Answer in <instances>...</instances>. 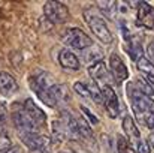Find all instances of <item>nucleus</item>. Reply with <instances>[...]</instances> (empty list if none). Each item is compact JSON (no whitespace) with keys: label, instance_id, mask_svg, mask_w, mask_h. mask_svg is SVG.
I'll return each instance as SVG.
<instances>
[{"label":"nucleus","instance_id":"cd10ccee","mask_svg":"<svg viewBox=\"0 0 154 153\" xmlns=\"http://www.w3.org/2000/svg\"><path fill=\"white\" fill-rule=\"evenodd\" d=\"M147 56H148V60L154 65V39H151L147 45Z\"/></svg>","mask_w":154,"mask_h":153},{"label":"nucleus","instance_id":"393cba45","mask_svg":"<svg viewBox=\"0 0 154 153\" xmlns=\"http://www.w3.org/2000/svg\"><path fill=\"white\" fill-rule=\"evenodd\" d=\"M118 153H136L133 150V147L127 143L126 138L118 137Z\"/></svg>","mask_w":154,"mask_h":153},{"label":"nucleus","instance_id":"72a5a7b5","mask_svg":"<svg viewBox=\"0 0 154 153\" xmlns=\"http://www.w3.org/2000/svg\"><path fill=\"white\" fill-rule=\"evenodd\" d=\"M63 153H72V152H63Z\"/></svg>","mask_w":154,"mask_h":153},{"label":"nucleus","instance_id":"423d86ee","mask_svg":"<svg viewBox=\"0 0 154 153\" xmlns=\"http://www.w3.org/2000/svg\"><path fill=\"white\" fill-rule=\"evenodd\" d=\"M44 15L57 24H61L64 21H67L69 18V9L66 8V5L55 2V0H50L44 5Z\"/></svg>","mask_w":154,"mask_h":153},{"label":"nucleus","instance_id":"c756f323","mask_svg":"<svg viewBox=\"0 0 154 153\" xmlns=\"http://www.w3.org/2000/svg\"><path fill=\"white\" fill-rule=\"evenodd\" d=\"M0 153H23L18 147H12V146H5L2 150H0Z\"/></svg>","mask_w":154,"mask_h":153},{"label":"nucleus","instance_id":"aec40b11","mask_svg":"<svg viewBox=\"0 0 154 153\" xmlns=\"http://www.w3.org/2000/svg\"><path fill=\"white\" fill-rule=\"evenodd\" d=\"M129 41H130V48H129L130 56H132V59H133L135 62H138L141 57H144V51H142V47H141V42H139L135 36L130 38Z\"/></svg>","mask_w":154,"mask_h":153},{"label":"nucleus","instance_id":"a878e982","mask_svg":"<svg viewBox=\"0 0 154 153\" xmlns=\"http://www.w3.org/2000/svg\"><path fill=\"white\" fill-rule=\"evenodd\" d=\"M79 108H81L82 114L87 117V120H90V123H91V125H97V123H99V119H97V117H96V116H94V114L88 110V108H85L84 105H81Z\"/></svg>","mask_w":154,"mask_h":153},{"label":"nucleus","instance_id":"c85d7f7f","mask_svg":"<svg viewBox=\"0 0 154 153\" xmlns=\"http://www.w3.org/2000/svg\"><path fill=\"white\" fill-rule=\"evenodd\" d=\"M151 152V147L147 141H139L138 143V153H150Z\"/></svg>","mask_w":154,"mask_h":153},{"label":"nucleus","instance_id":"0eeeda50","mask_svg":"<svg viewBox=\"0 0 154 153\" xmlns=\"http://www.w3.org/2000/svg\"><path fill=\"white\" fill-rule=\"evenodd\" d=\"M136 24L153 30L154 29V8L145 2H139L138 11H136Z\"/></svg>","mask_w":154,"mask_h":153},{"label":"nucleus","instance_id":"473e14b6","mask_svg":"<svg viewBox=\"0 0 154 153\" xmlns=\"http://www.w3.org/2000/svg\"><path fill=\"white\" fill-rule=\"evenodd\" d=\"M150 144L154 147V132H151V135H150Z\"/></svg>","mask_w":154,"mask_h":153},{"label":"nucleus","instance_id":"f257e3e1","mask_svg":"<svg viewBox=\"0 0 154 153\" xmlns=\"http://www.w3.org/2000/svg\"><path fill=\"white\" fill-rule=\"evenodd\" d=\"M84 18L88 24V27L91 29L93 35L97 36V39L103 44H109L112 42V33L106 24V21L103 20V17L99 14V9L96 8H88L84 11Z\"/></svg>","mask_w":154,"mask_h":153},{"label":"nucleus","instance_id":"7ed1b4c3","mask_svg":"<svg viewBox=\"0 0 154 153\" xmlns=\"http://www.w3.org/2000/svg\"><path fill=\"white\" fill-rule=\"evenodd\" d=\"M127 96H129L132 108H133V111L138 117L144 119V116L147 113H153L154 114V101L151 98L145 96L133 83L127 84Z\"/></svg>","mask_w":154,"mask_h":153},{"label":"nucleus","instance_id":"412c9836","mask_svg":"<svg viewBox=\"0 0 154 153\" xmlns=\"http://www.w3.org/2000/svg\"><path fill=\"white\" fill-rule=\"evenodd\" d=\"M115 8H117V3L115 2H97V9L99 12H103L106 17L109 18H114L115 15Z\"/></svg>","mask_w":154,"mask_h":153},{"label":"nucleus","instance_id":"1a4fd4ad","mask_svg":"<svg viewBox=\"0 0 154 153\" xmlns=\"http://www.w3.org/2000/svg\"><path fill=\"white\" fill-rule=\"evenodd\" d=\"M109 71L117 83H123L129 77V72H127L124 62L117 54H111V57H109Z\"/></svg>","mask_w":154,"mask_h":153},{"label":"nucleus","instance_id":"f704fd0d","mask_svg":"<svg viewBox=\"0 0 154 153\" xmlns=\"http://www.w3.org/2000/svg\"><path fill=\"white\" fill-rule=\"evenodd\" d=\"M153 89H154V87H153Z\"/></svg>","mask_w":154,"mask_h":153},{"label":"nucleus","instance_id":"2eb2a0df","mask_svg":"<svg viewBox=\"0 0 154 153\" xmlns=\"http://www.w3.org/2000/svg\"><path fill=\"white\" fill-rule=\"evenodd\" d=\"M123 131L126 132V135L130 138V140H138L141 137V132L133 120L132 116H124L123 119Z\"/></svg>","mask_w":154,"mask_h":153},{"label":"nucleus","instance_id":"4be33fe9","mask_svg":"<svg viewBox=\"0 0 154 153\" xmlns=\"http://www.w3.org/2000/svg\"><path fill=\"white\" fill-rule=\"evenodd\" d=\"M82 53H84L85 62H94V63L102 62L103 53L100 50H97V48H94V47H90V48H87V50L82 51Z\"/></svg>","mask_w":154,"mask_h":153},{"label":"nucleus","instance_id":"bb28decb","mask_svg":"<svg viewBox=\"0 0 154 153\" xmlns=\"http://www.w3.org/2000/svg\"><path fill=\"white\" fill-rule=\"evenodd\" d=\"M142 120H144V123H145V126H147L148 129L154 131V114L153 113H147Z\"/></svg>","mask_w":154,"mask_h":153},{"label":"nucleus","instance_id":"9b49d317","mask_svg":"<svg viewBox=\"0 0 154 153\" xmlns=\"http://www.w3.org/2000/svg\"><path fill=\"white\" fill-rule=\"evenodd\" d=\"M17 92H18L17 80L8 72H0V95L2 96H12Z\"/></svg>","mask_w":154,"mask_h":153},{"label":"nucleus","instance_id":"20e7f679","mask_svg":"<svg viewBox=\"0 0 154 153\" xmlns=\"http://www.w3.org/2000/svg\"><path fill=\"white\" fill-rule=\"evenodd\" d=\"M61 41L69 45L70 48H75L78 51H85L87 48L93 47V39L85 33L82 32L81 29H66L63 33H61Z\"/></svg>","mask_w":154,"mask_h":153},{"label":"nucleus","instance_id":"f03ea898","mask_svg":"<svg viewBox=\"0 0 154 153\" xmlns=\"http://www.w3.org/2000/svg\"><path fill=\"white\" fill-rule=\"evenodd\" d=\"M12 120L14 125L17 128V131L20 132V135H38L39 134V125L30 117V114L26 111L24 105H18L15 104L12 107Z\"/></svg>","mask_w":154,"mask_h":153},{"label":"nucleus","instance_id":"5701e85b","mask_svg":"<svg viewBox=\"0 0 154 153\" xmlns=\"http://www.w3.org/2000/svg\"><path fill=\"white\" fill-rule=\"evenodd\" d=\"M136 87L145 95V96H148V98H153L154 96V89L153 86L145 80V78H139L138 81H136Z\"/></svg>","mask_w":154,"mask_h":153},{"label":"nucleus","instance_id":"39448f33","mask_svg":"<svg viewBox=\"0 0 154 153\" xmlns=\"http://www.w3.org/2000/svg\"><path fill=\"white\" fill-rule=\"evenodd\" d=\"M20 138L29 147L30 153H52L51 140L47 135H20Z\"/></svg>","mask_w":154,"mask_h":153},{"label":"nucleus","instance_id":"7c9ffc66","mask_svg":"<svg viewBox=\"0 0 154 153\" xmlns=\"http://www.w3.org/2000/svg\"><path fill=\"white\" fill-rule=\"evenodd\" d=\"M6 123V111H5V107L0 104V128H3Z\"/></svg>","mask_w":154,"mask_h":153},{"label":"nucleus","instance_id":"4468645a","mask_svg":"<svg viewBox=\"0 0 154 153\" xmlns=\"http://www.w3.org/2000/svg\"><path fill=\"white\" fill-rule=\"evenodd\" d=\"M24 108H26V111L30 114V117L41 126V125H45V120H47V116H45V113L35 104L33 99H27V101L24 102Z\"/></svg>","mask_w":154,"mask_h":153},{"label":"nucleus","instance_id":"a211bd4d","mask_svg":"<svg viewBox=\"0 0 154 153\" xmlns=\"http://www.w3.org/2000/svg\"><path fill=\"white\" fill-rule=\"evenodd\" d=\"M52 138L55 143H61L66 138V129L63 126V123L60 120H54L52 122Z\"/></svg>","mask_w":154,"mask_h":153},{"label":"nucleus","instance_id":"6ab92c4d","mask_svg":"<svg viewBox=\"0 0 154 153\" xmlns=\"http://www.w3.org/2000/svg\"><path fill=\"white\" fill-rule=\"evenodd\" d=\"M136 66H138V69L145 75V77H153L154 75V65L148 60V57H141L138 62H136Z\"/></svg>","mask_w":154,"mask_h":153},{"label":"nucleus","instance_id":"b1692460","mask_svg":"<svg viewBox=\"0 0 154 153\" xmlns=\"http://www.w3.org/2000/svg\"><path fill=\"white\" fill-rule=\"evenodd\" d=\"M73 90L79 95V96H82V98H87V99H91V93H90V90H88V86L87 84H84V83H75L73 84Z\"/></svg>","mask_w":154,"mask_h":153},{"label":"nucleus","instance_id":"dca6fc26","mask_svg":"<svg viewBox=\"0 0 154 153\" xmlns=\"http://www.w3.org/2000/svg\"><path fill=\"white\" fill-rule=\"evenodd\" d=\"M30 87H32V90L35 92V95H38V98L44 102L45 105H50V107H55V105H57L55 101H54V98H52L51 92H47V90L41 89L32 78H30Z\"/></svg>","mask_w":154,"mask_h":153},{"label":"nucleus","instance_id":"9d476101","mask_svg":"<svg viewBox=\"0 0 154 153\" xmlns=\"http://www.w3.org/2000/svg\"><path fill=\"white\" fill-rule=\"evenodd\" d=\"M88 72H90V77L94 80V83L102 87V86H109L108 83V69H106V65L103 62H97V63H93L90 68H88Z\"/></svg>","mask_w":154,"mask_h":153},{"label":"nucleus","instance_id":"6e6552de","mask_svg":"<svg viewBox=\"0 0 154 153\" xmlns=\"http://www.w3.org/2000/svg\"><path fill=\"white\" fill-rule=\"evenodd\" d=\"M99 89H100V92H102L103 105H105L108 114H109L112 119H115V117L118 116V113H120V105H118V98H117L114 89H112L111 86H102V87H99Z\"/></svg>","mask_w":154,"mask_h":153},{"label":"nucleus","instance_id":"2f4dec72","mask_svg":"<svg viewBox=\"0 0 154 153\" xmlns=\"http://www.w3.org/2000/svg\"><path fill=\"white\" fill-rule=\"evenodd\" d=\"M145 80H147V81H148V83H150V84L154 87V75H153V77H145Z\"/></svg>","mask_w":154,"mask_h":153},{"label":"nucleus","instance_id":"ddd939ff","mask_svg":"<svg viewBox=\"0 0 154 153\" xmlns=\"http://www.w3.org/2000/svg\"><path fill=\"white\" fill-rule=\"evenodd\" d=\"M64 129H66V134H69V137L72 140H79L81 135H79V129H78V122L76 119H73V116L70 113H63V120H61Z\"/></svg>","mask_w":154,"mask_h":153},{"label":"nucleus","instance_id":"f8f14e48","mask_svg":"<svg viewBox=\"0 0 154 153\" xmlns=\"http://www.w3.org/2000/svg\"><path fill=\"white\" fill-rule=\"evenodd\" d=\"M58 63L64 68V69H72V71H78L81 63L76 54H73V51H70L69 48L60 51L58 54Z\"/></svg>","mask_w":154,"mask_h":153},{"label":"nucleus","instance_id":"f3484780","mask_svg":"<svg viewBox=\"0 0 154 153\" xmlns=\"http://www.w3.org/2000/svg\"><path fill=\"white\" fill-rule=\"evenodd\" d=\"M85 120H87V119H85ZM85 120H84V117H78V119H76V122H78V129H79V135H81V138H82L85 143H87V141L94 143L91 128H90V125H88Z\"/></svg>","mask_w":154,"mask_h":153}]
</instances>
